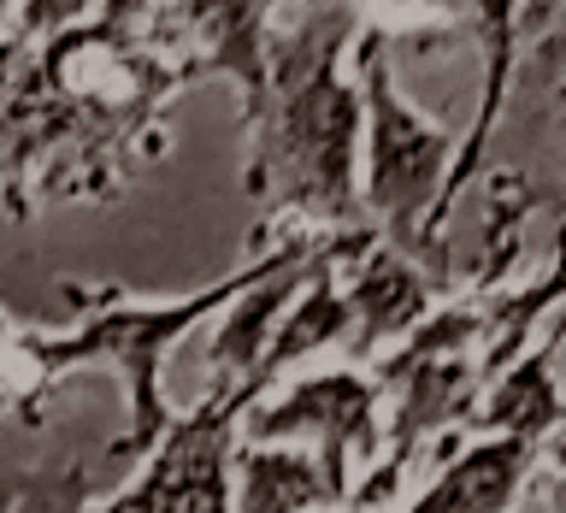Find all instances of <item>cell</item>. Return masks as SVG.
Wrapping results in <instances>:
<instances>
[{"label":"cell","instance_id":"1","mask_svg":"<svg viewBox=\"0 0 566 513\" xmlns=\"http://www.w3.org/2000/svg\"><path fill=\"white\" fill-rule=\"evenodd\" d=\"M366 30L360 0H301L272 30V71L254 124L248 195L265 224L290 230H360V83L348 71L354 35Z\"/></svg>","mask_w":566,"mask_h":513},{"label":"cell","instance_id":"2","mask_svg":"<svg viewBox=\"0 0 566 513\" xmlns=\"http://www.w3.org/2000/svg\"><path fill=\"white\" fill-rule=\"evenodd\" d=\"M336 237V230H290V237H277L265 248L260 260L237 265V272H224L219 283H207V290H195L184 301H124V295H101L95 307H88L71 331L60 336H42V331H0V343H7V384L18 396V413L35 419V396H42V384L65 378V371H83V366H113L124 378V401H130V419H124V437L106 449L113 467H142V460L154 454V442L171 431V401L166 389H159V371H166V354L171 343H184V336L201 325V318L224 313L230 301H237L248 283H260L265 272H277V265H295L318 254Z\"/></svg>","mask_w":566,"mask_h":513},{"label":"cell","instance_id":"3","mask_svg":"<svg viewBox=\"0 0 566 513\" xmlns=\"http://www.w3.org/2000/svg\"><path fill=\"white\" fill-rule=\"evenodd\" d=\"M396 48H401V30L366 18V30L354 35V53H348V71L360 83V113H366L360 207H366V224L389 248H401L437 283H449V254L437 242V207L449 195L454 136L401 95Z\"/></svg>","mask_w":566,"mask_h":513},{"label":"cell","instance_id":"4","mask_svg":"<svg viewBox=\"0 0 566 513\" xmlns=\"http://www.w3.org/2000/svg\"><path fill=\"white\" fill-rule=\"evenodd\" d=\"M265 389V378H212L207 396L171 419L154 454L113 495H101V513H230L242 419Z\"/></svg>","mask_w":566,"mask_h":513},{"label":"cell","instance_id":"5","mask_svg":"<svg viewBox=\"0 0 566 513\" xmlns=\"http://www.w3.org/2000/svg\"><path fill=\"white\" fill-rule=\"evenodd\" d=\"M242 442H301L336 484L354 490V467L366 472L384 454V389L354 360L301 366L248 407Z\"/></svg>","mask_w":566,"mask_h":513},{"label":"cell","instance_id":"6","mask_svg":"<svg viewBox=\"0 0 566 513\" xmlns=\"http://www.w3.org/2000/svg\"><path fill=\"white\" fill-rule=\"evenodd\" d=\"M484 48V88H478V118L472 130L454 142V171H449V195L437 207V242H449L454 207L467 201V189L490 171V148L502 136V118L513 106V83H520V42H525V12L531 0H460Z\"/></svg>","mask_w":566,"mask_h":513},{"label":"cell","instance_id":"7","mask_svg":"<svg viewBox=\"0 0 566 513\" xmlns=\"http://www.w3.org/2000/svg\"><path fill=\"white\" fill-rule=\"evenodd\" d=\"M343 272H348L343 295H348V313H354V336H348L354 366H371L378 354L407 343V336L431 318L437 301L449 295V283H437L419 260H407L401 248H389L384 237L354 265H343Z\"/></svg>","mask_w":566,"mask_h":513},{"label":"cell","instance_id":"8","mask_svg":"<svg viewBox=\"0 0 566 513\" xmlns=\"http://www.w3.org/2000/svg\"><path fill=\"white\" fill-rule=\"evenodd\" d=\"M537 467L543 449L520 437H467L454 454H442L431 484L413 490L396 513H520Z\"/></svg>","mask_w":566,"mask_h":513},{"label":"cell","instance_id":"9","mask_svg":"<svg viewBox=\"0 0 566 513\" xmlns=\"http://www.w3.org/2000/svg\"><path fill=\"white\" fill-rule=\"evenodd\" d=\"M560 348H566V307L548 318V331L520 354V360L484 384L472 437H520L531 449H543L548 437H560L566 431V389L555 378Z\"/></svg>","mask_w":566,"mask_h":513},{"label":"cell","instance_id":"10","mask_svg":"<svg viewBox=\"0 0 566 513\" xmlns=\"http://www.w3.org/2000/svg\"><path fill=\"white\" fill-rule=\"evenodd\" d=\"M348 490L301 442H237L230 513H343Z\"/></svg>","mask_w":566,"mask_h":513},{"label":"cell","instance_id":"11","mask_svg":"<svg viewBox=\"0 0 566 513\" xmlns=\"http://www.w3.org/2000/svg\"><path fill=\"white\" fill-rule=\"evenodd\" d=\"M566 307V212H560V230H555V254L531 283L520 290H495L484 295V331H478V371L484 384L495 371H507L520 354L548 331V318Z\"/></svg>","mask_w":566,"mask_h":513},{"label":"cell","instance_id":"12","mask_svg":"<svg viewBox=\"0 0 566 513\" xmlns=\"http://www.w3.org/2000/svg\"><path fill=\"white\" fill-rule=\"evenodd\" d=\"M336 272H343V265H325V272H313L307 290L290 301V313H283L272 348H265V366H260V378L272 384V389L290 378V371H301L307 360H318V354L348 348L354 313H348V295H343V283H336Z\"/></svg>","mask_w":566,"mask_h":513},{"label":"cell","instance_id":"13","mask_svg":"<svg viewBox=\"0 0 566 513\" xmlns=\"http://www.w3.org/2000/svg\"><path fill=\"white\" fill-rule=\"evenodd\" d=\"M88 18H95V0H18L12 35H24L30 48H42V42H53V35L88 24Z\"/></svg>","mask_w":566,"mask_h":513},{"label":"cell","instance_id":"14","mask_svg":"<svg viewBox=\"0 0 566 513\" xmlns=\"http://www.w3.org/2000/svg\"><path fill=\"white\" fill-rule=\"evenodd\" d=\"M360 7L389 12V18H401V24H449V18L467 12L460 0H360Z\"/></svg>","mask_w":566,"mask_h":513},{"label":"cell","instance_id":"15","mask_svg":"<svg viewBox=\"0 0 566 513\" xmlns=\"http://www.w3.org/2000/svg\"><path fill=\"white\" fill-rule=\"evenodd\" d=\"M24 60H30V42L7 30V35H0V101L12 95V83H18V77H24Z\"/></svg>","mask_w":566,"mask_h":513},{"label":"cell","instance_id":"16","mask_svg":"<svg viewBox=\"0 0 566 513\" xmlns=\"http://www.w3.org/2000/svg\"><path fill=\"white\" fill-rule=\"evenodd\" d=\"M543 460H548V467H555V472H560V490H566V431L543 442Z\"/></svg>","mask_w":566,"mask_h":513},{"label":"cell","instance_id":"17","mask_svg":"<svg viewBox=\"0 0 566 513\" xmlns=\"http://www.w3.org/2000/svg\"><path fill=\"white\" fill-rule=\"evenodd\" d=\"M12 490H18V472H7V484H0V513L12 507Z\"/></svg>","mask_w":566,"mask_h":513},{"label":"cell","instance_id":"18","mask_svg":"<svg viewBox=\"0 0 566 513\" xmlns=\"http://www.w3.org/2000/svg\"><path fill=\"white\" fill-rule=\"evenodd\" d=\"M0 12H18V0H0Z\"/></svg>","mask_w":566,"mask_h":513},{"label":"cell","instance_id":"19","mask_svg":"<svg viewBox=\"0 0 566 513\" xmlns=\"http://www.w3.org/2000/svg\"><path fill=\"white\" fill-rule=\"evenodd\" d=\"M154 7H171V0H154Z\"/></svg>","mask_w":566,"mask_h":513}]
</instances>
